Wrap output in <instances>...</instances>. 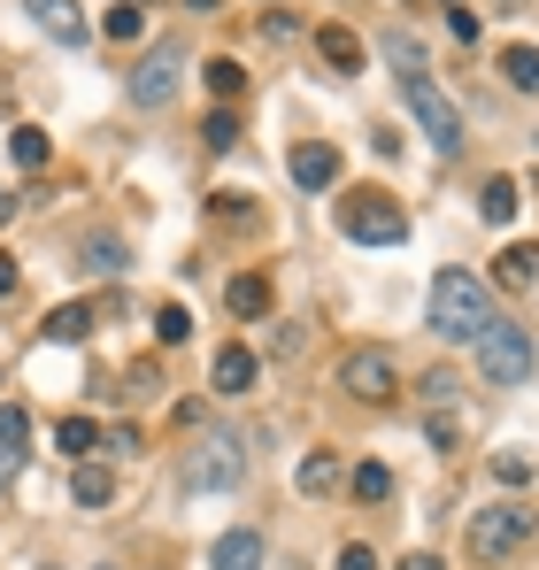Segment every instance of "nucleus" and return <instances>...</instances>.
I'll return each instance as SVG.
<instances>
[{
  "instance_id": "obj_12",
  "label": "nucleus",
  "mask_w": 539,
  "mask_h": 570,
  "mask_svg": "<svg viewBox=\"0 0 539 570\" xmlns=\"http://www.w3.org/2000/svg\"><path fill=\"white\" fill-rule=\"evenodd\" d=\"M208 570H263V532H224L216 548H208Z\"/></svg>"
},
{
  "instance_id": "obj_21",
  "label": "nucleus",
  "mask_w": 539,
  "mask_h": 570,
  "mask_svg": "<svg viewBox=\"0 0 539 570\" xmlns=\"http://www.w3.org/2000/svg\"><path fill=\"white\" fill-rule=\"evenodd\" d=\"M478 216H486V224H509V216H517V178H486V193H478Z\"/></svg>"
},
{
  "instance_id": "obj_27",
  "label": "nucleus",
  "mask_w": 539,
  "mask_h": 570,
  "mask_svg": "<svg viewBox=\"0 0 539 570\" xmlns=\"http://www.w3.org/2000/svg\"><path fill=\"white\" fill-rule=\"evenodd\" d=\"M239 86H247V70H239L232 55H216V62H208V94H216V100H239Z\"/></svg>"
},
{
  "instance_id": "obj_6",
  "label": "nucleus",
  "mask_w": 539,
  "mask_h": 570,
  "mask_svg": "<svg viewBox=\"0 0 539 570\" xmlns=\"http://www.w3.org/2000/svg\"><path fill=\"white\" fill-rule=\"evenodd\" d=\"M525 532H532V517H525L517 501H509V509H478V517H470V556H478V563H509V556L525 548Z\"/></svg>"
},
{
  "instance_id": "obj_2",
  "label": "nucleus",
  "mask_w": 539,
  "mask_h": 570,
  "mask_svg": "<svg viewBox=\"0 0 539 570\" xmlns=\"http://www.w3.org/2000/svg\"><path fill=\"white\" fill-rule=\"evenodd\" d=\"M340 232H347L355 247H401V239H409V208H401L393 193L362 186V193L340 200Z\"/></svg>"
},
{
  "instance_id": "obj_25",
  "label": "nucleus",
  "mask_w": 539,
  "mask_h": 570,
  "mask_svg": "<svg viewBox=\"0 0 539 570\" xmlns=\"http://www.w3.org/2000/svg\"><path fill=\"white\" fill-rule=\"evenodd\" d=\"M424 440H432V448H454V440H462V409L432 401V416H424Z\"/></svg>"
},
{
  "instance_id": "obj_8",
  "label": "nucleus",
  "mask_w": 539,
  "mask_h": 570,
  "mask_svg": "<svg viewBox=\"0 0 539 570\" xmlns=\"http://www.w3.org/2000/svg\"><path fill=\"white\" fill-rule=\"evenodd\" d=\"M340 385L355 393V401H393V385H401V371H393V347H347V363H340Z\"/></svg>"
},
{
  "instance_id": "obj_37",
  "label": "nucleus",
  "mask_w": 539,
  "mask_h": 570,
  "mask_svg": "<svg viewBox=\"0 0 539 570\" xmlns=\"http://www.w3.org/2000/svg\"><path fill=\"white\" fill-rule=\"evenodd\" d=\"M8 216H16V193H8V186H0V224H8Z\"/></svg>"
},
{
  "instance_id": "obj_15",
  "label": "nucleus",
  "mask_w": 539,
  "mask_h": 570,
  "mask_svg": "<svg viewBox=\"0 0 539 570\" xmlns=\"http://www.w3.org/2000/svg\"><path fill=\"white\" fill-rule=\"evenodd\" d=\"M255 371H263V363H255L247 347H224V355H216V393H255Z\"/></svg>"
},
{
  "instance_id": "obj_17",
  "label": "nucleus",
  "mask_w": 539,
  "mask_h": 570,
  "mask_svg": "<svg viewBox=\"0 0 539 570\" xmlns=\"http://www.w3.org/2000/svg\"><path fill=\"white\" fill-rule=\"evenodd\" d=\"M86 332H92V308H86V301H62V308L47 316V340H55V347H78Z\"/></svg>"
},
{
  "instance_id": "obj_23",
  "label": "nucleus",
  "mask_w": 539,
  "mask_h": 570,
  "mask_svg": "<svg viewBox=\"0 0 539 570\" xmlns=\"http://www.w3.org/2000/svg\"><path fill=\"white\" fill-rule=\"evenodd\" d=\"M332 485H340V463H332V455H301V493H308V501H324Z\"/></svg>"
},
{
  "instance_id": "obj_4",
  "label": "nucleus",
  "mask_w": 539,
  "mask_h": 570,
  "mask_svg": "<svg viewBox=\"0 0 539 570\" xmlns=\"http://www.w3.org/2000/svg\"><path fill=\"white\" fill-rule=\"evenodd\" d=\"M478 371H486V385H525L532 379V332L525 324H486L478 332Z\"/></svg>"
},
{
  "instance_id": "obj_24",
  "label": "nucleus",
  "mask_w": 539,
  "mask_h": 570,
  "mask_svg": "<svg viewBox=\"0 0 539 570\" xmlns=\"http://www.w3.org/2000/svg\"><path fill=\"white\" fill-rule=\"evenodd\" d=\"M100 31H108V39H124V47H131V39H139V31H147V8H139V0H116V8H108V23H100Z\"/></svg>"
},
{
  "instance_id": "obj_16",
  "label": "nucleus",
  "mask_w": 539,
  "mask_h": 570,
  "mask_svg": "<svg viewBox=\"0 0 539 570\" xmlns=\"http://www.w3.org/2000/svg\"><path fill=\"white\" fill-rule=\"evenodd\" d=\"M47 155H55V147H47L39 124H16V131H8V163H16V170H47Z\"/></svg>"
},
{
  "instance_id": "obj_22",
  "label": "nucleus",
  "mask_w": 539,
  "mask_h": 570,
  "mask_svg": "<svg viewBox=\"0 0 539 570\" xmlns=\"http://www.w3.org/2000/svg\"><path fill=\"white\" fill-rule=\"evenodd\" d=\"M501 78H509L517 94H539V47H509V55H501Z\"/></svg>"
},
{
  "instance_id": "obj_34",
  "label": "nucleus",
  "mask_w": 539,
  "mask_h": 570,
  "mask_svg": "<svg viewBox=\"0 0 539 570\" xmlns=\"http://www.w3.org/2000/svg\"><path fill=\"white\" fill-rule=\"evenodd\" d=\"M16 463H23V455H16V448H0V493H8V478H16Z\"/></svg>"
},
{
  "instance_id": "obj_18",
  "label": "nucleus",
  "mask_w": 539,
  "mask_h": 570,
  "mask_svg": "<svg viewBox=\"0 0 539 570\" xmlns=\"http://www.w3.org/2000/svg\"><path fill=\"white\" fill-rule=\"evenodd\" d=\"M124 263H131V255H124L116 232H92V239H86V271H92V278H124Z\"/></svg>"
},
{
  "instance_id": "obj_36",
  "label": "nucleus",
  "mask_w": 539,
  "mask_h": 570,
  "mask_svg": "<svg viewBox=\"0 0 539 570\" xmlns=\"http://www.w3.org/2000/svg\"><path fill=\"white\" fill-rule=\"evenodd\" d=\"M401 570H448V563H440V556H409Z\"/></svg>"
},
{
  "instance_id": "obj_31",
  "label": "nucleus",
  "mask_w": 539,
  "mask_h": 570,
  "mask_svg": "<svg viewBox=\"0 0 539 570\" xmlns=\"http://www.w3.org/2000/svg\"><path fill=\"white\" fill-rule=\"evenodd\" d=\"M448 31H454V47H478V16H470L462 0H454V8H448Z\"/></svg>"
},
{
  "instance_id": "obj_10",
  "label": "nucleus",
  "mask_w": 539,
  "mask_h": 570,
  "mask_svg": "<svg viewBox=\"0 0 539 570\" xmlns=\"http://www.w3.org/2000/svg\"><path fill=\"white\" fill-rule=\"evenodd\" d=\"M285 170H293V186H301V193H324L332 178H340V147L308 139V147H293V163H285Z\"/></svg>"
},
{
  "instance_id": "obj_13",
  "label": "nucleus",
  "mask_w": 539,
  "mask_h": 570,
  "mask_svg": "<svg viewBox=\"0 0 539 570\" xmlns=\"http://www.w3.org/2000/svg\"><path fill=\"white\" fill-rule=\"evenodd\" d=\"M316 55H324L340 78H355V70H362V39L347 31V23H324V31H316Z\"/></svg>"
},
{
  "instance_id": "obj_30",
  "label": "nucleus",
  "mask_w": 539,
  "mask_h": 570,
  "mask_svg": "<svg viewBox=\"0 0 539 570\" xmlns=\"http://www.w3.org/2000/svg\"><path fill=\"white\" fill-rule=\"evenodd\" d=\"M185 332H193V316H185L178 301H170V308H155V340H163V347H178Z\"/></svg>"
},
{
  "instance_id": "obj_11",
  "label": "nucleus",
  "mask_w": 539,
  "mask_h": 570,
  "mask_svg": "<svg viewBox=\"0 0 539 570\" xmlns=\"http://www.w3.org/2000/svg\"><path fill=\"white\" fill-rule=\"evenodd\" d=\"M493 285H501V293H525V285H539V239L501 247V255H493Z\"/></svg>"
},
{
  "instance_id": "obj_1",
  "label": "nucleus",
  "mask_w": 539,
  "mask_h": 570,
  "mask_svg": "<svg viewBox=\"0 0 539 570\" xmlns=\"http://www.w3.org/2000/svg\"><path fill=\"white\" fill-rule=\"evenodd\" d=\"M486 324H493L486 278H470V271H440V278H432V332L478 347V332H486Z\"/></svg>"
},
{
  "instance_id": "obj_39",
  "label": "nucleus",
  "mask_w": 539,
  "mask_h": 570,
  "mask_svg": "<svg viewBox=\"0 0 539 570\" xmlns=\"http://www.w3.org/2000/svg\"><path fill=\"white\" fill-rule=\"evenodd\" d=\"M100 570H108V563H100Z\"/></svg>"
},
{
  "instance_id": "obj_9",
  "label": "nucleus",
  "mask_w": 539,
  "mask_h": 570,
  "mask_svg": "<svg viewBox=\"0 0 539 570\" xmlns=\"http://www.w3.org/2000/svg\"><path fill=\"white\" fill-rule=\"evenodd\" d=\"M31 16H39V31L55 39V47H86V8L78 0H23Z\"/></svg>"
},
{
  "instance_id": "obj_7",
  "label": "nucleus",
  "mask_w": 539,
  "mask_h": 570,
  "mask_svg": "<svg viewBox=\"0 0 539 570\" xmlns=\"http://www.w3.org/2000/svg\"><path fill=\"white\" fill-rule=\"evenodd\" d=\"M178 78H185V39H155L147 62L131 70V100L139 108H163V100L178 94Z\"/></svg>"
},
{
  "instance_id": "obj_19",
  "label": "nucleus",
  "mask_w": 539,
  "mask_h": 570,
  "mask_svg": "<svg viewBox=\"0 0 539 570\" xmlns=\"http://www.w3.org/2000/svg\"><path fill=\"white\" fill-rule=\"evenodd\" d=\"M55 440H62V455H70V463H92V448H108L92 416H62V432H55Z\"/></svg>"
},
{
  "instance_id": "obj_3",
  "label": "nucleus",
  "mask_w": 539,
  "mask_h": 570,
  "mask_svg": "<svg viewBox=\"0 0 539 570\" xmlns=\"http://www.w3.org/2000/svg\"><path fill=\"white\" fill-rule=\"evenodd\" d=\"M247 478V455H239V432H208L185 448V485L193 493H232Z\"/></svg>"
},
{
  "instance_id": "obj_32",
  "label": "nucleus",
  "mask_w": 539,
  "mask_h": 570,
  "mask_svg": "<svg viewBox=\"0 0 539 570\" xmlns=\"http://www.w3.org/2000/svg\"><path fill=\"white\" fill-rule=\"evenodd\" d=\"M493 478H501V485H525L532 463H525V455H493Z\"/></svg>"
},
{
  "instance_id": "obj_35",
  "label": "nucleus",
  "mask_w": 539,
  "mask_h": 570,
  "mask_svg": "<svg viewBox=\"0 0 539 570\" xmlns=\"http://www.w3.org/2000/svg\"><path fill=\"white\" fill-rule=\"evenodd\" d=\"M16 293V255H0V301Z\"/></svg>"
},
{
  "instance_id": "obj_29",
  "label": "nucleus",
  "mask_w": 539,
  "mask_h": 570,
  "mask_svg": "<svg viewBox=\"0 0 539 570\" xmlns=\"http://www.w3.org/2000/svg\"><path fill=\"white\" fill-rule=\"evenodd\" d=\"M385 493H393V471H385V463H362L355 471V501H385Z\"/></svg>"
},
{
  "instance_id": "obj_26",
  "label": "nucleus",
  "mask_w": 539,
  "mask_h": 570,
  "mask_svg": "<svg viewBox=\"0 0 539 570\" xmlns=\"http://www.w3.org/2000/svg\"><path fill=\"white\" fill-rule=\"evenodd\" d=\"M200 139H208V155H232V147H239V116H232V108H216V116L200 124Z\"/></svg>"
},
{
  "instance_id": "obj_28",
  "label": "nucleus",
  "mask_w": 539,
  "mask_h": 570,
  "mask_svg": "<svg viewBox=\"0 0 539 570\" xmlns=\"http://www.w3.org/2000/svg\"><path fill=\"white\" fill-rule=\"evenodd\" d=\"M23 440H31V416H23L16 401H0V448H16V455H23Z\"/></svg>"
},
{
  "instance_id": "obj_20",
  "label": "nucleus",
  "mask_w": 539,
  "mask_h": 570,
  "mask_svg": "<svg viewBox=\"0 0 539 570\" xmlns=\"http://www.w3.org/2000/svg\"><path fill=\"white\" fill-rule=\"evenodd\" d=\"M224 301H232V316H263V308H270V278L239 271V278L224 285Z\"/></svg>"
},
{
  "instance_id": "obj_38",
  "label": "nucleus",
  "mask_w": 539,
  "mask_h": 570,
  "mask_svg": "<svg viewBox=\"0 0 539 570\" xmlns=\"http://www.w3.org/2000/svg\"><path fill=\"white\" fill-rule=\"evenodd\" d=\"M185 8H200V16H216V0H185Z\"/></svg>"
},
{
  "instance_id": "obj_33",
  "label": "nucleus",
  "mask_w": 539,
  "mask_h": 570,
  "mask_svg": "<svg viewBox=\"0 0 539 570\" xmlns=\"http://www.w3.org/2000/svg\"><path fill=\"white\" fill-rule=\"evenodd\" d=\"M340 570H378V556H370L362 540H347V548H340Z\"/></svg>"
},
{
  "instance_id": "obj_5",
  "label": "nucleus",
  "mask_w": 539,
  "mask_h": 570,
  "mask_svg": "<svg viewBox=\"0 0 539 570\" xmlns=\"http://www.w3.org/2000/svg\"><path fill=\"white\" fill-rule=\"evenodd\" d=\"M401 100H409V116L424 124V139H432L440 155H454V147H462V116H454V100L440 94V78L409 70V78H401Z\"/></svg>"
},
{
  "instance_id": "obj_14",
  "label": "nucleus",
  "mask_w": 539,
  "mask_h": 570,
  "mask_svg": "<svg viewBox=\"0 0 539 570\" xmlns=\"http://www.w3.org/2000/svg\"><path fill=\"white\" fill-rule=\"evenodd\" d=\"M70 501H78V509H108V501H116V471H108V463H78V471H70Z\"/></svg>"
}]
</instances>
